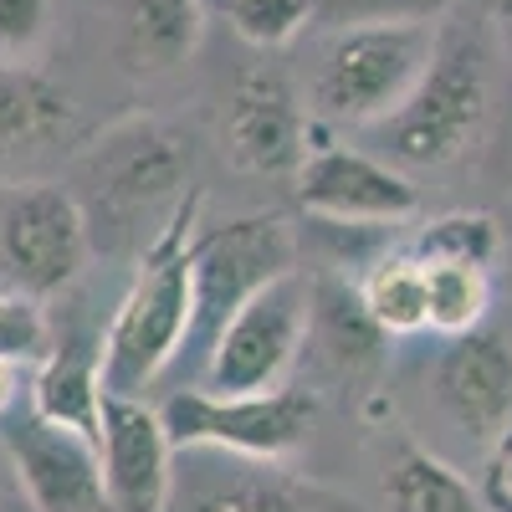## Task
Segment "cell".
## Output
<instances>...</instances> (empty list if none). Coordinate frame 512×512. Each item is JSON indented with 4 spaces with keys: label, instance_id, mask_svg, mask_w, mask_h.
I'll return each mask as SVG.
<instances>
[{
    "label": "cell",
    "instance_id": "22",
    "mask_svg": "<svg viewBox=\"0 0 512 512\" xmlns=\"http://www.w3.org/2000/svg\"><path fill=\"white\" fill-rule=\"evenodd\" d=\"M425 292H431V333L461 338L477 333L492 308V272L482 267H451V262H425Z\"/></svg>",
    "mask_w": 512,
    "mask_h": 512
},
{
    "label": "cell",
    "instance_id": "28",
    "mask_svg": "<svg viewBox=\"0 0 512 512\" xmlns=\"http://www.w3.org/2000/svg\"><path fill=\"white\" fill-rule=\"evenodd\" d=\"M0 512H26V497H21V482H16L6 441H0Z\"/></svg>",
    "mask_w": 512,
    "mask_h": 512
},
{
    "label": "cell",
    "instance_id": "19",
    "mask_svg": "<svg viewBox=\"0 0 512 512\" xmlns=\"http://www.w3.org/2000/svg\"><path fill=\"white\" fill-rule=\"evenodd\" d=\"M384 507L390 512H482V492L451 461L415 441H395L384 461Z\"/></svg>",
    "mask_w": 512,
    "mask_h": 512
},
{
    "label": "cell",
    "instance_id": "26",
    "mask_svg": "<svg viewBox=\"0 0 512 512\" xmlns=\"http://www.w3.org/2000/svg\"><path fill=\"white\" fill-rule=\"evenodd\" d=\"M52 31V0H0V62H26Z\"/></svg>",
    "mask_w": 512,
    "mask_h": 512
},
{
    "label": "cell",
    "instance_id": "18",
    "mask_svg": "<svg viewBox=\"0 0 512 512\" xmlns=\"http://www.w3.org/2000/svg\"><path fill=\"white\" fill-rule=\"evenodd\" d=\"M313 297H308V338L338 364V369H374L379 354H384V328L369 318L359 287L349 282H308Z\"/></svg>",
    "mask_w": 512,
    "mask_h": 512
},
{
    "label": "cell",
    "instance_id": "16",
    "mask_svg": "<svg viewBox=\"0 0 512 512\" xmlns=\"http://www.w3.org/2000/svg\"><path fill=\"white\" fill-rule=\"evenodd\" d=\"M205 36L200 0H128L118 21V57L128 72H175L195 57Z\"/></svg>",
    "mask_w": 512,
    "mask_h": 512
},
{
    "label": "cell",
    "instance_id": "7",
    "mask_svg": "<svg viewBox=\"0 0 512 512\" xmlns=\"http://www.w3.org/2000/svg\"><path fill=\"white\" fill-rule=\"evenodd\" d=\"M297 272V236L282 216H241L195 236V313L190 338L200 354L221 338V328L251 303L262 287Z\"/></svg>",
    "mask_w": 512,
    "mask_h": 512
},
{
    "label": "cell",
    "instance_id": "13",
    "mask_svg": "<svg viewBox=\"0 0 512 512\" xmlns=\"http://www.w3.org/2000/svg\"><path fill=\"white\" fill-rule=\"evenodd\" d=\"M436 400L472 441H497L512 425V344L502 333L446 338L436 359Z\"/></svg>",
    "mask_w": 512,
    "mask_h": 512
},
{
    "label": "cell",
    "instance_id": "15",
    "mask_svg": "<svg viewBox=\"0 0 512 512\" xmlns=\"http://www.w3.org/2000/svg\"><path fill=\"white\" fill-rule=\"evenodd\" d=\"M103 338H62V344L47 349V359L36 364L31 379V410L52 425H67V431L98 441L103 425Z\"/></svg>",
    "mask_w": 512,
    "mask_h": 512
},
{
    "label": "cell",
    "instance_id": "2",
    "mask_svg": "<svg viewBox=\"0 0 512 512\" xmlns=\"http://www.w3.org/2000/svg\"><path fill=\"white\" fill-rule=\"evenodd\" d=\"M492 118V67L472 26H446L410 98L374 123V154L410 169H446L466 159Z\"/></svg>",
    "mask_w": 512,
    "mask_h": 512
},
{
    "label": "cell",
    "instance_id": "25",
    "mask_svg": "<svg viewBox=\"0 0 512 512\" xmlns=\"http://www.w3.org/2000/svg\"><path fill=\"white\" fill-rule=\"evenodd\" d=\"M52 338H47V318H41V308L31 303V297L0 287V354H6L11 364L21 359H47Z\"/></svg>",
    "mask_w": 512,
    "mask_h": 512
},
{
    "label": "cell",
    "instance_id": "30",
    "mask_svg": "<svg viewBox=\"0 0 512 512\" xmlns=\"http://www.w3.org/2000/svg\"><path fill=\"white\" fill-rule=\"evenodd\" d=\"M497 31H502V47L512 57V0H502V6H497Z\"/></svg>",
    "mask_w": 512,
    "mask_h": 512
},
{
    "label": "cell",
    "instance_id": "10",
    "mask_svg": "<svg viewBox=\"0 0 512 512\" xmlns=\"http://www.w3.org/2000/svg\"><path fill=\"white\" fill-rule=\"evenodd\" d=\"M0 441L11 451L26 512H108L98 441L41 420L31 405L6 420Z\"/></svg>",
    "mask_w": 512,
    "mask_h": 512
},
{
    "label": "cell",
    "instance_id": "17",
    "mask_svg": "<svg viewBox=\"0 0 512 512\" xmlns=\"http://www.w3.org/2000/svg\"><path fill=\"white\" fill-rule=\"evenodd\" d=\"M72 128V98L31 62H0V159L57 144Z\"/></svg>",
    "mask_w": 512,
    "mask_h": 512
},
{
    "label": "cell",
    "instance_id": "27",
    "mask_svg": "<svg viewBox=\"0 0 512 512\" xmlns=\"http://www.w3.org/2000/svg\"><path fill=\"white\" fill-rule=\"evenodd\" d=\"M482 507L512 512V425L487 451V477H482Z\"/></svg>",
    "mask_w": 512,
    "mask_h": 512
},
{
    "label": "cell",
    "instance_id": "3",
    "mask_svg": "<svg viewBox=\"0 0 512 512\" xmlns=\"http://www.w3.org/2000/svg\"><path fill=\"white\" fill-rule=\"evenodd\" d=\"M441 26L425 21H359L328 31L313 67V113L328 123H384L420 82Z\"/></svg>",
    "mask_w": 512,
    "mask_h": 512
},
{
    "label": "cell",
    "instance_id": "12",
    "mask_svg": "<svg viewBox=\"0 0 512 512\" xmlns=\"http://www.w3.org/2000/svg\"><path fill=\"white\" fill-rule=\"evenodd\" d=\"M103 487L113 512H164L175 487V441L144 395H103L98 425Z\"/></svg>",
    "mask_w": 512,
    "mask_h": 512
},
{
    "label": "cell",
    "instance_id": "29",
    "mask_svg": "<svg viewBox=\"0 0 512 512\" xmlns=\"http://www.w3.org/2000/svg\"><path fill=\"white\" fill-rule=\"evenodd\" d=\"M11 400H16V364L0 354V415L11 410Z\"/></svg>",
    "mask_w": 512,
    "mask_h": 512
},
{
    "label": "cell",
    "instance_id": "14",
    "mask_svg": "<svg viewBox=\"0 0 512 512\" xmlns=\"http://www.w3.org/2000/svg\"><path fill=\"white\" fill-rule=\"evenodd\" d=\"M164 512H313V502L272 461L231 451H180Z\"/></svg>",
    "mask_w": 512,
    "mask_h": 512
},
{
    "label": "cell",
    "instance_id": "9",
    "mask_svg": "<svg viewBox=\"0 0 512 512\" xmlns=\"http://www.w3.org/2000/svg\"><path fill=\"white\" fill-rule=\"evenodd\" d=\"M297 205L333 226H395L420 210V185L400 164L354 144H308L297 164Z\"/></svg>",
    "mask_w": 512,
    "mask_h": 512
},
{
    "label": "cell",
    "instance_id": "5",
    "mask_svg": "<svg viewBox=\"0 0 512 512\" xmlns=\"http://www.w3.org/2000/svg\"><path fill=\"white\" fill-rule=\"evenodd\" d=\"M93 231L82 200L62 185H0V287L31 303L57 297L88 267Z\"/></svg>",
    "mask_w": 512,
    "mask_h": 512
},
{
    "label": "cell",
    "instance_id": "1",
    "mask_svg": "<svg viewBox=\"0 0 512 512\" xmlns=\"http://www.w3.org/2000/svg\"><path fill=\"white\" fill-rule=\"evenodd\" d=\"M195 236H200V190H190L164 216L144 246V267L103 333V390L144 395L185 354L190 313H195Z\"/></svg>",
    "mask_w": 512,
    "mask_h": 512
},
{
    "label": "cell",
    "instance_id": "11",
    "mask_svg": "<svg viewBox=\"0 0 512 512\" xmlns=\"http://www.w3.org/2000/svg\"><path fill=\"white\" fill-rule=\"evenodd\" d=\"M221 149L246 175H297L308 154V123L292 82L277 67H246L221 113Z\"/></svg>",
    "mask_w": 512,
    "mask_h": 512
},
{
    "label": "cell",
    "instance_id": "21",
    "mask_svg": "<svg viewBox=\"0 0 512 512\" xmlns=\"http://www.w3.org/2000/svg\"><path fill=\"white\" fill-rule=\"evenodd\" d=\"M420 262H451V267H482L492 272V262L502 256V226L487 210H446V216L425 221L415 246Z\"/></svg>",
    "mask_w": 512,
    "mask_h": 512
},
{
    "label": "cell",
    "instance_id": "6",
    "mask_svg": "<svg viewBox=\"0 0 512 512\" xmlns=\"http://www.w3.org/2000/svg\"><path fill=\"white\" fill-rule=\"evenodd\" d=\"M164 431L175 451H231L251 461H282L308 441L318 400L297 384L262 395H210V390H180L159 405Z\"/></svg>",
    "mask_w": 512,
    "mask_h": 512
},
{
    "label": "cell",
    "instance_id": "8",
    "mask_svg": "<svg viewBox=\"0 0 512 512\" xmlns=\"http://www.w3.org/2000/svg\"><path fill=\"white\" fill-rule=\"evenodd\" d=\"M308 297L313 287L303 272H287L272 287H262L251 303L221 328V338L205 354V384L210 395H262L282 390L287 369L308 344Z\"/></svg>",
    "mask_w": 512,
    "mask_h": 512
},
{
    "label": "cell",
    "instance_id": "23",
    "mask_svg": "<svg viewBox=\"0 0 512 512\" xmlns=\"http://www.w3.org/2000/svg\"><path fill=\"white\" fill-rule=\"evenodd\" d=\"M221 11L251 47H287L318 21V0H221Z\"/></svg>",
    "mask_w": 512,
    "mask_h": 512
},
{
    "label": "cell",
    "instance_id": "20",
    "mask_svg": "<svg viewBox=\"0 0 512 512\" xmlns=\"http://www.w3.org/2000/svg\"><path fill=\"white\" fill-rule=\"evenodd\" d=\"M359 297L384 338H415L431 328V292H425V262L415 251H390L364 272Z\"/></svg>",
    "mask_w": 512,
    "mask_h": 512
},
{
    "label": "cell",
    "instance_id": "4",
    "mask_svg": "<svg viewBox=\"0 0 512 512\" xmlns=\"http://www.w3.org/2000/svg\"><path fill=\"white\" fill-rule=\"evenodd\" d=\"M77 180L103 216L123 226L169 216L190 195V139L149 113L118 118L77 154Z\"/></svg>",
    "mask_w": 512,
    "mask_h": 512
},
{
    "label": "cell",
    "instance_id": "24",
    "mask_svg": "<svg viewBox=\"0 0 512 512\" xmlns=\"http://www.w3.org/2000/svg\"><path fill=\"white\" fill-rule=\"evenodd\" d=\"M456 0H318V21L328 31L359 26V21H425L436 26Z\"/></svg>",
    "mask_w": 512,
    "mask_h": 512
}]
</instances>
